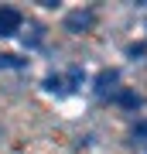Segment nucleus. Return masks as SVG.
Returning a JSON list of instances; mask_svg holds the SVG:
<instances>
[{
  "mask_svg": "<svg viewBox=\"0 0 147 154\" xmlns=\"http://www.w3.org/2000/svg\"><path fill=\"white\" fill-rule=\"evenodd\" d=\"M130 140H133V147L147 151V120H137V123L130 127Z\"/></svg>",
  "mask_w": 147,
  "mask_h": 154,
  "instance_id": "obj_5",
  "label": "nucleus"
},
{
  "mask_svg": "<svg viewBox=\"0 0 147 154\" xmlns=\"http://www.w3.org/2000/svg\"><path fill=\"white\" fill-rule=\"evenodd\" d=\"M27 62L17 58V55H0V69H24Z\"/></svg>",
  "mask_w": 147,
  "mask_h": 154,
  "instance_id": "obj_7",
  "label": "nucleus"
},
{
  "mask_svg": "<svg viewBox=\"0 0 147 154\" xmlns=\"http://www.w3.org/2000/svg\"><path fill=\"white\" fill-rule=\"evenodd\" d=\"M21 24H24V17L17 7H0V38H11V34L21 31Z\"/></svg>",
  "mask_w": 147,
  "mask_h": 154,
  "instance_id": "obj_4",
  "label": "nucleus"
},
{
  "mask_svg": "<svg viewBox=\"0 0 147 154\" xmlns=\"http://www.w3.org/2000/svg\"><path fill=\"white\" fill-rule=\"evenodd\" d=\"M93 24H96V11H93V7H86V11H72V14H65V28H69V31H75V34L89 31Z\"/></svg>",
  "mask_w": 147,
  "mask_h": 154,
  "instance_id": "obj_3",
  "label": "nucleus"
},
{
  "mask_svg": "<svg viewBox=\"0 0 147 154\" xmlns=\"http://www.w3.org/2000/svg\"><path fill=\"white\" fill-rule=\"evenodd\" d=\"M79 86H82V69H69L65 75H48L44 79V89H48V93H58V96L75 93Z\"/></svg>",
  "mask_w": 147,
  "mask_h": 154,
  "instance_id": "obj_1",
  "label": "nucleus"
},
{
  "mask_svg": "<svg viewBox=\"0 0 147 154\" xmlns=\"http://www.w3.org/2000/svg\"><path fill=\"white\" fill-rule=\"evenodd\" d=\"M113 103L127 106V110H137V106H140V96H137V93H130V89H120V93L113 96Z\"/></svg>",
  "mask_w": 147,
  "mask_h": 154,
  "instance_id": "obj_6",
  "label": "nucleus"
},
{
  "mask_svg": "<svg viewBox=\"0 0 147 154\" xmlns=\"http://www.w3.org/2000/svg\"><path fill=\"white\" fill-rule=\"evenodd\" d=\"M120 89H123V86H120V72H116V69L99 72V79H96V96H99V99H113Z\"/></svg>",
  "mask_w": 147,
  "mask_h": 154,
  "instance_id": "obj_2",
  "label": "nucleus"
}]
</instances>
